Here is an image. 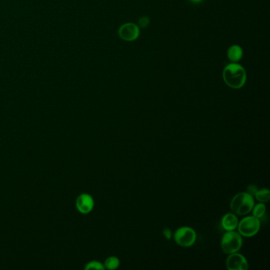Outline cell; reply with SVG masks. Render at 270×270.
Masks as SVG:
<instances>
[{
    "label": "cell",
    "instance_id": "obj_1",
    "mask_svg": "<svg viewBox=\"0 0 270 270\" xmlns=\"http://www.w3.org/2000/svg\"><path fill=\"white\" fill-rule=\"evenodd\" d=\"M223 80L230 88L241 89L247 83V71L239 63H230L223 70Z\"/></svg>",
    "mask_w": 270,
    "mask_h": 270
},
{
    "label": "cell",
    "instance_id": "obj_2",
    "mask_svg": "<svg viewBox=\"0 0 270 270\" xmlns=\"http://www.w3.org/2000/svg\"><path fill=\"white\" fill-rule=\"evenodd\" d=\"M255 205V198L248 192H239L233 196L230 203V208L237 216H245L252 211Z\"/></svg>",
    "mask_w": 270,
    "mask_h": 270
},
{
    "label": "cell",
    "instance_id": "obj_3",
    "mask_svg": "<svg viewBox=\"0 0 270 270\" xmlns=\"http://www.w3.org/2000/svg\"><path fill=\"white\" fill-rule=\"evenodd\" d=\"M243 246L242 235L235 231H228L223 235L221 239L222 251L224 254L230 255L238 252Z\"/></svg>",
    "mask_w": 270,
    "mask_h": 270
},
{
    "label": "cell",
    "instance_id": "obj_4",
    "mask_svg": "<svg viewBox=\"0 0 270 270\" xmlns=\"http://www.w3.org/2000/svg\"><path fill=\"white\" fill-rule=\"evenodd\" d=\"M261 228V221L254 216H246L239 221L238 230L242 236L253 237L259 233Z\"/></svg>",
    "mask_w": 270,
    "mask_h": 270
},
{
    "label": "cell",
    "instance_id": "obj_5",
    "mask_svg": "<svg viewBox=\"0 0 270 270\" xmlns=\"http://www.w3.org/2000/svg\"><path fill=\"white\" fill-rule=\"evenodd\" d=\"M174 239L180 247H192L196 240V231L189 227H181L176 230L174 234Z\"/></svg>",
    "mask_w": 270,
    "mask_h": 270
},
{
    "label": "cell",
    "instance_id": "obj_6",
    "mask_svg": "<svg viewBox=\"0 0 270 270\" xmlns=\"http://www.w3.org/2000/svg\"><path fill=\"white\" fill-rule=\"evenodd\" d=\"M118 35L122 41L132 42L140 37V28L134 22H126L118 29Z\"/></svg>",
    "mask_w": 270,
    "mask_h": 270
},
{
    "label": "cell",
    "instance_id": "obj_7",
    "mask_svg": "<svg viewBox=\"0 0 270 270\" xmlns=\"http://www.w3.org/2000/svg\"><path fill=\"white\" fill-rule=\"evenodd\" d=\"M226 267L228 270H247L249 264L247 259L238 252L230 254L226 260Z\"/></svg>",
    "mask_w": 270,
    "mask_h": 270
},
{
    "label": "cell",
    "instance_id": "obj_8",
    "mask_svg": "<svg viewBox=\"0 0 270 270\" xmlns=\"http://www.w3.org/2000/svg\"><path fill=\"white\" fill-rule=\"evenodd\" d=\"M94 205L93 197L88 193H83L76 200V208L82 214H88L91 212Z\"/></svg>",
    "mask_w": 270,
    "mask_h": 270
},
{
    "label": "cell",
    "instance_id": "obj_9",
    "mask_svg": "<svg viewBox=\"0 0 270 270\" xmlns=\"http://www.w3.org/2000/svg\"><path fill=\"white\" fill-rule=\"evenodd\" d=\"M239 224L237 215L235 213H227L223 216L221 220L222 228L225 231H235Z\"/></svg>",
    "mask_w": 270,
    "mask_h": 270
},
{
    "label": "cell",
    "instance_id": "obj_10",
    "mask_svg": "<svg viewBox=\"0 0 270 270\" xmlns=\"http://www.w3.org/2000/svg\"><path fill=\"white\" fill-rule=\"evenodd\" d=\"M227 57L231 63H239L243 57V50L239 45H232L227 51Z\"/></svg>",
    "mask_w": 270,
    "mask_h": 270
},
{
    "label": "cell",
    "instance_id": "obj_11",
    "mask_svg": "<svg viewBox=\"0 0 270 270\" xmlns=\"http://www.w3.org/2000/svg\"><path fill=\"white\" fill-rule=\"evenodd\" d=\"M254 198L259 200L261 203H267L270 199V192L267 188H262L258 189L255 192Z\"/></svg>",
    "mask_w": 270,
    "mask_h": 270
},
{
    "label": "cell",
    "instance_id": "obj_12",
    "mask_svg": "<svg viewBox=\"0 0 270 270\" xmlns=\"http://www.w3.org/2000/svg\"><path fill=\"white\" fill-rule=\"evenodd\" d=\"M251 212H252L253 216L261 220L267 213V207L265 205V203L259 202V204L254 205Z\"/></svg>",
    "mask_w": 270,
    "mask_h": 270
},
{
    "label": "cell",
    "instance_id": "obj_13",
    "mask_svg": "<svg viewBox=\"0 0 270 270\" xmlns=\"http://www.w3.org/2000/svg\"><path fill=\"white\" fill-rule=\"evenodd\" d=\"M119 266H120V260L115 256L109 257L104 263V267L108 270H116L118 268Z\"/></svg>",
    "mask_w": 270,
    "mask_h": 270
},
{
    "label": "cell",
    "instance_id": "obj_14",
    "mask_svg": "<svg viewBox=\"0 0 270 270\" xmlns=\"http://www.w3.org/2000/svg\"><path fill=\"white\" fill-rule=\"evenodd\" d=\"M85 269L86 270H102L105 269V267H104V265L101 264L99 262H97V261H92V262H90L89 263L87 264Z\"/></svg>",
    "mask_w": 270,
    "mask_h": 270
},
{
    "label": "cell",
    "instance_id": "obj_15",
    "mask_svg": "<svg viewBox=\"0 0 270 270\" xmlns=\"http://www.w3.org/2000/svg\"><path fill=\"white\" fill-rule=\"evenodd\" d=\"M150 23V19L148 18V17H146V16H144V17H142V18H140V20H139V27H142V28H145L148 26V25H149Z\"/></svg>",
    "mask_w": 270,
    "mask_h": 270
},
{
    "label": "cell",
    "instance_id": "obj_16",
    "mask_svg": "<svg viewBox=\"0 0 270 270\" xmlns=\"http://www.w3.org/2000/svg\"><path fill=\"white\" fill-rule=\"evenodd\" d=\"M258 189H259V188H258V187H257L256 185H250L249 186L247 187V192H248L251 196H255V192H256V191L258 190Z\"/></svg>",
    "mask_w": 270,
    "mask_h": 270
},
{
    "label": "cell",
    "instance_id": "obj_17",
    "mask_svg": "<svg viewBox=\"0 0 270 270\" xmlns=\"http://www.w3.org/2000/svg\"><path fill=\"white\" fill-rule=\"evenodd\" d=\"M163 234H164V237L167 239H171V237H172V232H171V229H169V228H164Z\"/></svg>",
    "mask_w": 270,
    "mask_h": 270
},
{
    "label": "cell",
    "instance_id": "obj_18",
    "mask_svg": "<svg viewBox=\"0 0 270 270\" xmlns=\"http://www.w3.org/2000/svg\"><path fill=\"white\" fill-rule=\"evenodd\" d=\"M189 1L193 4H199L201 3L204 0H189Z\"/></svg>",
    "mask_w": 270,
    "mask_h": 270
}]
</instances>
